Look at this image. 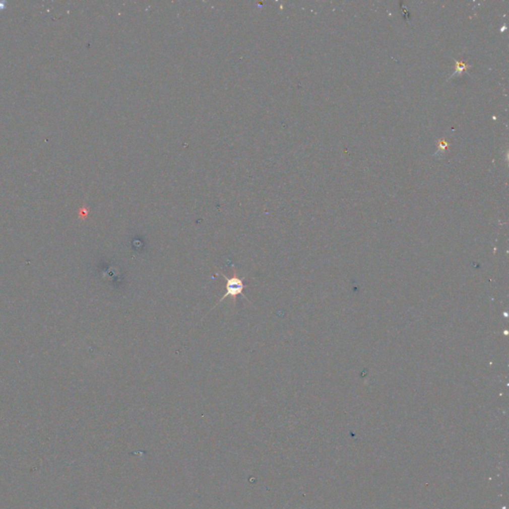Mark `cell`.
<instances>
[{
    "label": "cell",
    "instance_id": "7a4b0ae2",
    "mask_svg": "<svg viewBox=\"0 0 509 509\" xmlns=\"http://www.w3.org/2000/svg\"><path fill=\"white\" fill-rule=\"evenodd\" d=\"M456 63H457V64H456V70H455V72H454V74H453L452 76L460 75V74L463 73L464 71H466L467 69H469V68H470V66H469L467 63L463 62V61H460V62H459V61H456Z\"/></svg>",
    "mask_w": 509,
    "mask_h": 509
},
{
    "label": "cell",
    "instance_id": "6da1fadb",
    "mask_svg": "<svg viewBox=\"0 0 509 509\" xmlns=\"http://www.w3.org/2000/svg\"><path fill=\"white\" fill-rule=\"evenodd\" d=\"M222 276H223V278L226 280V285H225L226 292H225V294L222 296V298L219 300L218 303L222 302V301H223L226 297H232V298L234 299V301H235V302H236V297H237L238 295H243L245 298H247V297H246V295L243 293V290L247 287V286L243 283L244 278L242 279V278L238 277V275H237V273H236V270H234V275H233L231 278H228V277H226V276H225V275H223V274H222ZM218 303H217V304H218ZM217 304H216V305H217ZM216 305H215V306H216ZM215 306H214V307H215Z\"/></svg>",
    "mask_w": 509,
    "mask_h": 509
}]
</instances>
